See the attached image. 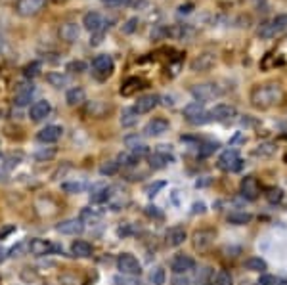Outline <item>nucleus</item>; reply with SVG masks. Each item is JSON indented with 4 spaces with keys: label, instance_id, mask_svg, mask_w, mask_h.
<instances>
[{
    "label": "nucleus",
    "instance_id": "obj_1",
    "mask_svg": "<svg viewBox=\"0 0 287 285\" xmlns=\"http://www.w3.org/2000/svg\"><path fill=\"white\" fill-rule=\"evenodd\" d=\"M283 100V88L278 82H264L257 84L251 90V106L257 109H268Z\"/></svg>",
    "mask_w": 287,
    "mask_h": 285
},
{
    "label": "nucleus",
    "instance_id": "obj_2",
    "mask_svg": "<svg viewBox=\"0 0 287 285\" xmlns=\"http://www.w3.org/2000/svg\"><path fill=\"white\" fill-rule=\"evenodd\" d=\"M285 31H287V14H279V16H276L274 19L261 25L257 35H259L261 39H266V41H268V39H276L279 35H283Z\"/></svg>",
    "mask_w": 287,
    "mask_h": 285
},
{
    "label": "nucleus",
    "instance_id": "obj_3",
    "mask_svg": "<svg viewBox=\"0 0 287 285\" xmlns=\"http://www.w3.org/2000/svg\"><path fill=\"white\" fill-rule=\"evenodd\" d=\"M113 69H115V61L109 54H100V56H96L92 59V75L96 79H100V81L107 79L109 75L113 73Z\"/></svg>",
    "mask_w": 287,
    "mask_h": 285
},
{
    "label": "nucleus",
    "instance_id": "obj_4",
    "mask_svg": "<svg viewBox=\"0 0 287 285\" xmlns=\"http://www.w3.org/2000/svg\"><path fill=\"white\" fill-rule=\"evenodd\" d=\"M184 117H186V121L189 124H205V122L211 121V117H209V111H207L203 104H199V102H192L188 106L184 107Z\"/></svg>",
    "mask_w": 287,
    "mask_h": 285
},
{
    "label": "nucleus",
    "instance_id": "obj_5",
    "mask_svg": "<svg viewBox=\"0 0 287 285\" xmlns=\"http://www.w3.org/2000/svg\"><path fill=\"white\" fill-rule=\"evenodd\" d=\"M241 167H243V159L236 149H226L218 157V169L224 172H238L241 171Z\"/></svg>",
    "mask_w": 287,
    "mask_h": 285
},
{
    "label": "nucleus",
    "instance_id": "obj_6",
    "mask_svg": "<svg viewBox=\"0 0 287 285\" xmlns=\"http://www.w3.org/2000/svg\"><path fill=\"white\" fill-rule=\"evenodd\" d=\"M117 268L121 270V274H124V276L138 277L140 274H142V266H140L138 259H136L134 255H129V252L119 255V259H117Z\"/></svg>",
    "mask_w": 287,
    "mask_h": 285
},
{
    "label": "nucleus",
    "instance_id": "obj_7",
    "mask_svg": "<svg viewBox=\"0 0 287 285\" xmlns=\"http://www.w3.org/2000/svg\"><path fill=\"white\" fill-rule=\"evenodd\" d=\"M192 96H194L199 104H203V102H209V100L220 96V88H218L214 82H203V84H196V86L192 88Z\"/></svg>",
    "mask_w": 287,
    "mask_h": 285
},
{
    "label": "nucleus",
    "instance_id": "obj_8",
    "mask_svg": "<svg viewBox=\"0 0 287 285\" xmlns=\"http://www.w3.org/2000/svg\"><path fill=\"white\" fill-rule=\"evenodd\" d=\"M44 4H46V0H17L16 12L21 17H35L42 12Z\"/></svg>",
    "mask_w": 287,
    "mask_h": 285
},
{
    "label": "nucleus",
    "instance_id": "obj_9",
    "mask_svg": "<svg viewBox=\"0 0 287 285\" xmlns=\"http://www.w3.org/2000/svg\"><path fill=\"white\" fill-rule=\"evenodd\" d=\"M236 115H238L236 107L230 106V104H216V106L209 111L211 121H216V122H228V121H232Z\"/></svg>",
    "mask_w": 287,
    "mask_h": 285
},
{
    "label": "nucleus",
    "instance_id": "obj_10",
    "mask_svg": "<svg viewBox=\"0 0 287 285\" xmlns=\"http://www.w3.org/2000/svg\"><path fill=\"white\" fill-rule=\"evenodd\" d=\"M239 192H241V197H245L247 201H254L261 196V186H259V180L254 176H245L239 184Z\"/></svg>",
    "mask_w": 287,
    "mask_h": 285
},
{
    "label": "nucleus",
    "instance_id": "obj_11",
    "mask_svg": "<svg viewBox=\"0 0 287 285\" xmlns=\"http://www.w3.org/2000/svg\"><path fill=\"white\" fill-rule=\"evenodd\" d=\"M82 25H84V29L90 31V33H98L102 29H107V27H109V25L106 23V19L102 17V14H98V12H88V14H84Z\"/></svg>",
    "mask_w": 287,
    "mask_h": 285
},
{
    "label": "nucleus",
    "instance_id": "obj_12",
    "mask_svg": "<svg viewBox=\"0 0 287 285\" xmlns=\"http://www.w3.org/2000/svg\"><path fill=\"white\" fill-rule=\"evenodd\" d=\"M56 230L63 236H81L82 230H84V224L79 218H67L63 222H59Z\"/></svg>",
    "mask_w": 287,
    "mask_h": 285
},
{
    "label": "nucleus",
    "instance_id": "obj_13",
    "mask_svg": "<svg viewBox=\"0 0 287 285\" xmlns=\"http://www.w3.org/2000/svg\"><path fill=\"white\" fill-rule=\"evenodd\" d=\"M214 61H216V56H214L213 52H203V54H199V56L189 64V67H192V71L201 73V71H209V69L214 66Z\"/></svg>",
    "mask_w": 287,
    "mask_h": 285
},
{
    "label": "nucleus",
    "instance_id": "obj_14",
    "mask_svg": "<svg viewBox=\"0 0 287 285\" xmlns=\"http://www.w3.org/2000/svg\"><path fill=\"white\" fill-rule=\"evenodd\" d=\"M52 111V106H50L48 100H39V102H35L33 106L29 107V119L35 122L42 121V119H46Z\"/></svg>",
    "mask_w": 287,
    "mask_h": 285
},
{
    "label": "nucleus",
    "instance_id": "obj_15",
    "mask_svg": "<svg viewBox=\"0 0 287 285\" xmlns=\"http://www.w3.org/2000/svg\"><path fill=\"white\" fill-rule=\"evenodd\" d=\"M61 134H63V129H61V126L48 124V126H44L42 131H39L37 140H39L41 144H54V142H57V140L61 138Z\"/></svg>",
    "mask_w": 287,
    "mask_h": 285
},
{
    "label": "nucleus",
    "instance_id": "obj_16",
    "mask_svg": "<svg viewBox=\"0 0 287 285\" xmlns=\"http://www.w3.org/2000/svg\"><path fill=\"white\" fill-rule=\"evenodd\" d=\"M214 230H197L194 234V247L197 251H207L214 241Z\"/></svg>",
    "mask_w": 287,
    "mask_h": 285
},
{
    "label": "nucleus",
    "instance_id": "obj_17",
    "mask_svg": "<svg viewBox=\"0 0 287 285\" xmlns=\"http://www.w3.org/2000/svg\"><path fill=\"white\" fill-rule=\"evenodd\" d=\"M29 251H31V255H35V257H44V255H50V252L54 251H59V247H56V245H52L50 241H46V239H31L29 241Z\"/></svg>",
    "mask_w": 287,
    "mask_h": 285
},
{
    "label": "nucleus",
    "instance_id": "obj_18",
    "mask_svg": "<svg viewBox=\"0 0 287 285\" xmlns=\"http://www.w3.org/2000/svg\"><path fill=\"white\" fill-rule=\"evenodd\" d=\"M194 268H196V261L192 257H186V255H178L171 262V270L174 274H188Z\"/></svg>",
    "mask_w": 287,
    "mask_h": 285
},
{
    "label": "nucleus",
    "instance_id": "obj_19",
    "mask_svg": "<svg viewBox=\"0 0 287 285\" xmlns=\"http://www.w3.org/2000/svg\"><path fill=\"white\" fill-rule=\"evenodd\" d=\"M159 96L157 94H146V96H142L138 98L136 102V106H134V111L138 115H144V113H149V111H153L157 106H159Z\"/></svg>",
    "mask_w": 287,
    "mask_h": 285
},
{
    "label": "nucleus",
    "instance_id": "obj_20",
    "mask_svg": "<svg viewBox=\"0 0 287 285\" xmlns=\"http://www.w3.org/2000/svg\"><path fill=\"white\" fill-rule=\"evenodd\" d=\"M113 211H119V209H123L124 205L129 203V197H126V194H124L121 187H115L111 186V189H109V197H107L106 201Z\"/></svg>",
    "mask_w": 287,
    "mask_h": 285
},
{
    "label": "nucleus",
    "instance_id": "obj_21",
    "mask_svg": "<svg viewBox=\"0 0 287 285\" xmlns=\"http://www.w3.org/2000/svg\"><path fill=\"white\" fill-rule=\"evenodd\" d=\"M169 131V121L163 119V117H155L144 126V134L146 136H161Z\"/></svg>",
    "mask_w": 287,
    "mask_h": 285
},
{
    "label": "nucleus",
    "instance_id": "obj_22",
    "mask_svg": "<svg viewBox=\"0 0 287 285\" xmlns=\"http://www.w3.org/2000/svg\"><path fill=\"white\" fill-rule=\"evenodd\" d=\"M33 94H35L33 82H29V84H21V86L17 88L16 96H14V104H16L17 107L27 106V104H31V100H33Z\"/></svg>",
    "mask_w": 287,
    "mask_h": 285
},
{
    "label": "nucleus",
    "instance_id": "obj_23",
    "mask_svg": "<svg viewBox=\"0 0 287 285\" xmlns=\"http://www.w3.org/2000/svg\"><path fill=\"white\" fill-rule=\"evenodd\" d=\"M57 35H59V39H61L63 42L71 44V42H75L77 39H79L81 31H79V25H77V23H71V21H67V23H63L61 27H59Z\"/></svg>",
    "mask_w": 287,
    "mask_h": 285
},
{
    "label": "nucleus",
    "instance_id": "obj_24",
    "mask_svg": "<svg viewBox=\"0 0 287 285\" xmlns=\"http://www.w3.org/2000/svg\"><path fill=\"white\" fill-rule=\"evenodd\" d=\"M167 245L169 247H178V245H182L184 241H186V237H188V234H186V230L182 228V226H172V228H169V232H167Z\"/></svg>",
    "mask_w": 287,
    "mask_h": 285
},
{
    "label": "nucleus",
    "instance_id": "obj_25",
    "mask_svg": "<svg viewBox=\"0 0 287 285\" xmlns=\"http://www.w3.org/2000/svg\"><path fill=\"white\" fill-rule=\"evenodd\" d=\"M171 161H172V155L165 153V151H153V153H149V167L155 169V171L165 169Z\"/></svg>",
    "mask_w": 287,
    "mask_h": 285
},
{
    "label": "nucleus",
    "instance_id": "obj_26",
    "mask_svg": "<svg viewBox=\"0 0 287 285\" xmlns=\"http://www.w3.org/2000/svg\"><path fill=\"white\" fill-rule=\"evenodd\" d=\"M84 100H86V92H84V90H82L81 86H73V88L67 90L66 102H67V104H69L71 107L81 106Z\"/></svg>",
    "mask_w": 287,
    "mask_h": 285
},
{
    "label": "nucleus",
    "instance_id": "obj_27",
    "mask_svg": "<svg viewBox=\"0 0 287 285\" xmlns=\"http://www.w3.org/2000/svg\"><path fill=\"white\" fill-rule=\"evenodd\" d=\"M92 245L88 241H82V239H77L73 245H71V252H73L75 257H81V259H88L92 257Z\"/></svg>",
    "mask_w": 287,
    "mask_h": 285
},
{
    "label": "nucleus",
    "instance_id": "obj_28",
    "mask_svg": "<svg viewBox=\"0 0 287 285\" xmlns=\"http://www.w3.org/2000/svg\"><path fill=\"white\" fill-rule=\"evenodd\" d=\"M109 189H111V186H106V184L94 186L90 194V201L92 203H106L107 197H109Z\"/></svg>",
    "mask_w": 287,
    "mask_h": 285
},
{
    "label": "nucleus",
    "instance_id": "obj_29",
    "mask_svg": "<svg viewBox=\"0 0 287 285\" xmlns=\"http://www.w3.org/2000/svg\"><path fill=\"white\" fill-rule=\"evenodd\" d=\"M226 218H228V222H230V224H234V226H245V224H249V222H251V218H253V216H251L249 212H245V211H232L228 216H226Z\"/></svg>",
    "mask_w": 287,
    "mask_h": 285
},
{
    "label": "nucleus",
    "instance_id": "obj_30",
    "mask_svg": "<svg viewBox=\"0 0 287 285\" xmlns=\"http://www.w3.org/2000/svg\"><path fill=\"white\" fill-rule=\"evenodd\" d=\"M79 220L82 224H98L102 220V212L96 211V209H82L79 212Z\"/></svg>",
    "mask_w": 287,
    "mask_h": 285
},
{
    "label": "nucleus",
    "instance_id": "obj_31",
    "mask_svg": "<svg viewBox=\"0 0 287 285\" xmlns=\"http://www.w3.org/2000/svg\"><path fill=\"white\" fill-rule=\"evenodd\" d=\"M136 122H138V113L134 111V107H126V109H123V113H121V124H123L124 129L134 126Z\"/></svg>",
    "mask_w": 287,
    "mask_h": 285
},
{
    "label": "nucleus",
    "instance_id": "obj_32",
    "mask_svg": "<svg viewBox=\"0 0 287 285\" xmlns=\"http://www.w3.org/2000/svg\"><path fill=\"white\" fill-rule=\"evenodd\" d=\"M140 88H144V81H140V79H136V77H132V79H129V81L123 84L121 94H123V96H131V94H134V92Z\"/></svg>",
    "mask_w": 287,
    "mask_h": 285
},
{
    "label": "nucleus",
    "instance_id": "obj_33",
    "mask_svg": "<svg viewBox=\"0 0 287 285\" xmlns=\"http://www.w3.org/2000/svg\"><path fill=\"white\" fill-rule=\"evenodd\" d=\"M211 285H234L232 274L226 272V270H218V272L211 277Z\"/></svg>",
    "mask_w": 287,
    "mask_h": 285
},
{
    "label": "nucleus",
    "instance_id": "obj_34",
    "mask_svg": "<svg viewBox=\"0 0 287 285\" xmlns=\"http://www.w3.org/2000/svg\"><path fill=\"white\" fill-rule=\"evenodd\" d=\"M46 81H48L54 88H63V86H67V82H69V77L63 73H48L46 75Z\"/></svg>",
    "mask_w": 287,
    "mask_h": 285
},
{
    "label": "nucleus",
    "instance_id": "obj_35",
    "mask_svg": "<svg viewBox=\"0 0 287 285\" xmlns=\"http://www.w3.org/2000/svg\"><path fill=\"white\" fill-rule=\"evenodd\" d=\"M243 266L247 270H251V272H263V270H266V262L263 259H259V257H251V259H247L243 262Z\"/></svg>",
    "mask_w": 287,
    "mask_h": 285
},
{
    "label": "nucleus",
    "instance_id": "obj_36",
    "mask_svg": "<svg viewBox=\"0 0 287 285\" xmlns=\"http://www.w3.org/2000/svg\"><path fill=\"white\" fill-rule=\"evenodd\" d=\"M119 169H121L119 161H106V163L100 167V174L102 176H113V174L119 172Z\"/></svg>",
    "mask_w": 287,
    "mask_h": 285
},
{
    "label": "nucleus",
    "instance_id": "obj_37",
    "mask_svg": "<svg viewBox=\"0 0 287 285\" xmlns=\"http://www.w3.org/2000/svg\"><path fill=\"white\" fill-rule=\"evenodd\" d=\"M61 189L66 194H82L86 189V184L84 182H63L61 184Z\"/></svg>",
    "mask_w": 287,
    "mask_h": 285
},
{
    "label": "nucleus",
    "instance_id": "obj_38",
    "mask_svg": "<svg viewBox=\"0 0 287 285\" xmlns=\"http://www.w3.org/2000/svg\"><path fill=\"white\" fill-rule=\"evenodd\" d=\"M274 151H276V146L270 144V142H266V144H261V146L254 149V155L257 157H272Z\"/></svg>",
    "mask_w": 287,
    "mask_h": 285
},
{
    "label": "nucleus",
    "instance_id": "obj_39",
    "mask_svg": "<svg viewBox=\"0 0 287 285\" xmlns=\"http://www.w3.org/2000/svg\"><path fill=\"white\" fill-rule=\"evenodd\" d=\"M216 149H218V144H216V142H205V144L199 146V157H201V159H203V157H209V155H213Z\"/></svg>",
    "mask_w": 287,
    "mask_h": 285
},
{
    "label": "nucleus",
    "instance_id": "obj_40",
    "mask_svg": "<svg viewBox=\"0 0 287 285\" xmlns=\"http://www.w3.org/2000/svg\"><path fill=\"white\" fill-rule=\"evenodd\" d=\"M149 279H151L153 285H165V281H167V272H165L163 268H155L151 272Z\"/></svg>",
    "mask_w": 287,
    "mask_h": 285
},
{
    "label": "nucleus",
    "instance_id": "obj_41",
    "mask_svg": "<svg viewBox=\"0 0 287 285\" xmlns=\"http://www.w3.org/2000/svg\"><path fill=\"white\" fill-rule=\"evenodd\" d=\"M281 197H283V192H281L279 187H270V189L266 192V199H268L270 203H279Z\"/></svg>",
    "mask_w": 287,
    "mask_h": 285
},
{
    "label": "nucleus",
    "instance_id": "obj_42",
    "mask_svg": "<svg viewBox=\"0 0 287 285\" xmlns=\"http://www.w3.org/2000/svg\"><path fill=\"white\" fill-rule=\"evenodd\" d=\"M41 61H33V64H29V66L25 67V77H29V79H33L37 75H41Z\"/></svg>",
    "mask_w": 287,
    "mask_h": 285
},
{
    "label": "nucleus",
    "instance_id": "obj_43",
    "mask_svg": "<svg viewBox=\"0 0 287 285\" xmlns=\"http://www.w3.org/2000/svg\"><path fill=\"white\" fill-rule=\"evenodd\" d=\"M67 71H71V73H84L86 71V64L84 61H71L69 66H67Z\"/></svg>",
    "mask_w": 287,
    "mask_h": 285
},
{
    "label": "nucleus",
    "instance_id": "obj_44",
    "mask_svg": "<svg viewBox=\"0 0 287 285\" xmlns=\"http://www.w3.org/2000/svg\"><path fill=\"white\" fill-rule=\"evenodd\" d=\"M165 186H167L165 182H153V184H148V186H146V194H148L149 197H153V196H157V192L163 189Z\"/></svg>",
    "mask_w": 287,
    "mask_h": 285
},
{
    "label": "nucleus",
    "instance_id": "obj_45",
    "mask_svg": "<svg viewBox=\"0 0 287 285\" xmlns=\"http://www.w3.org/2000/svg\"><path fill=\"white\" fill-rule=\"evenodd\" d=\"M136 29H138V17H131V19H129V21H126V23L123 25V31H124L126 35L134 33Z\"/></svg>",
    "mask_w": 287,
    "mask_h": 285
},
{
    "label": "nucleus",
    "instance_id": "obj_46",
    "mask_svg": "<svg viewBox=\"0 0 287 285\" xmlns=\"http://www.w3.org/2000/svg\"><path fill=\"white\" fill-rule=\"evenodd\" d=\"M115 281L119 285H140V281H136V277L134 276H124L123 274V277L119 276V277H115Z\"/></svg>",
    "mask_w": 287,
    "mask_h": 285
},
{
    "label": "nucleus",
    "instance_id": "obj_47",
    "mask_svg": "<svg viewBox=\"0 0 287 285\" xmlns=\"http://www.w3.org/2000/svg\"><path fill=\"white\" fill-rule=\"evenodd\" d=\"M56 155V149H42V151H37L35 157L39 159V161H46V159H52Z\"/></svg>",
    "mask_w": 287,
    "mask_h": 285
},
{
    "label": "nucleus",
    "instance_id": "obj_48",
    "mask_svg": "<svg viewBox=\"0 0 287 285\" xmlns=\"http://www.w3.org/2000/svg\"><path fill=\"white\" fill-rule=\"evenodd\" d=\"M259 285H278V279L274 276L264 274V276H261V279H259Z\"/></svg>",
    "mask_w": 287,
    "mask_h": 285
},
{
    "label": "nucleus",
    "instance_id": "obj_49",
    "mask_svg": "<svg viewBox=\"0 0 287 285\" xmlns=\"http://www.w3.org/2000/svg\"><path fill=\"white\" fill-rule=\"evenodd\" d=\"M172 285H189V279L184 274H174L172 277Z\"/></svg>",
    "mask_w": 287,
    "mask_h": 285
},
{
    "label": "nucleus",
    "instance_id": "obj_50",
    "mask_svg": "<svg viewBox=\"0 0 287 285\" xmlns=\"http://www.w3.org/2000/svg\"><path fill=\"white\" fill-rule=\"evenodd\" d=\"M146 214H148V216H157V218H163V212L157 211V207H148V209H146Z\"/></svg>",
    "mask_w": 287,
    "mask_h": 285
},
{
    "label": "nucleus",
    "instance_id": "obj_51",
    "mask_svg": "<svg viewBox=\"0 0 287 285\" xmlns=\"http://www.w3.org/2000/svg\"><path fill=\"white\" fill-rule=\"evenodd\" d=\"M106 6H109V8H115V6H121L124 0H102Z\"/></svg>",
    "mask_w": 287,
    "mask_h": 285
},
{
    "label": "nucleus",
    "instance_id": "obj_52",
    "mask_svg": "<svg viewBox=\"0 0 287 285\" xmlns=\"http://www.w3.org/2000/svg\"><path fill=\"white\" fill-rule=\"evenodd\" d=\"M192 8H194V4H186V6L182 4L180 8H178V14H189V12H192Z\"/></svg>",
    "mask_w": 287,
    "mask_h": 285
},
{
    "label": "nucleus",
    "instance_id": "obj_53",
    "mask_svg": "<svg viewBox=\"0 0 287 285\" xmlns=\"http://www.w3.org/2000/svg\"><path fill=\"white\" fill-rule=\"evenodd\" d=\"M194 212H205V203H196V205H194Z\"/></svg>",
    "mask_w": 287,
    "mask_h": 285
},
{
    "label": "nucleus",
    "instance_id": "obj_54",
    "mask_svg": "<svg viewBox=\"0 0 287 285\" xmlns=\"http://www.w3.org/2000/svg\"><path fill=\"white\" fill-rule=\"evenodd\" d=\"M6 257H8V251H6V249H4V247H2V245H0V262L4 261V259H6Z\"/></svg>",
    "mask_w": 287,
    "mask_h": 285
},
{
    "label": "nucleus",
    "instance_id": "obj_55",
    "mask_svg": "<svg viewBox=\"0 0 287 285\" xmlns=\"http://www.w3.org/2000/svg\"><path fill=\"white\" fill-rule=\"evenodd\" d=\"M12 230H14V228H12V226H8V228H4V230H2V232H0V237H4V236H6V234H10Z\"/></svg>",
    "mask_w": 287,
    "mask_h": 285
},
{
    "label": "nucleus",
    "instance_id": "obj_56",
    "mask_svg": "<svg viewBox=\"0 0 287 285\" xmlns=\"http://www.w3.org/2000/svg\"><path fill=\"white\" fill-rule=\"evenodd\" d=\"M2 50H4V37L0 35V52H2Z\"/></svg>",
    "mask_w": 287,
    "mask_h": 285
},
{
    "label": "nucleus",
    "instance_id": "obj_57",
    "mask_svg": "<svg viewBox=\"0 0 287 285\" xmlns=\"http://www.w3.org/2000/svg\"><path fill=\"white\" fill-rule=\"evenodd\" d=\"M278 285H287V281H281V283H278Z\"/></svg>",
    "mask_w": 287,
    "mask_h": 285
}]
</instances>
